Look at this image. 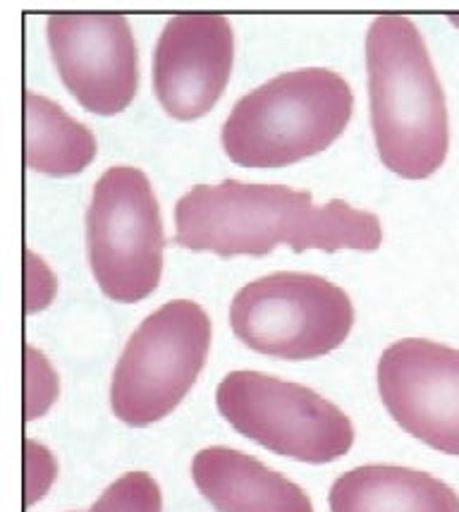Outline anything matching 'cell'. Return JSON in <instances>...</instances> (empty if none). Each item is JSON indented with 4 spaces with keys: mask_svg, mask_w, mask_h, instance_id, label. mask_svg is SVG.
Listing matches in <instances>:
<instances>
[{
    "mask_svg": "<svg viewBox=\"0 0 459 512\" xmlns=\"http://www.w3.org/2000/svg\"><path fill=\"white\" fill-rule=\"evenodd\" d=\"M87 512H163L158 481L146 472H130L108 486Z\"/></svg>",
    "mask_w": 459,
    "mask_h": 512,
    "instance_id": "obj_14",
    "label": "cell"
},
{
    "mask_svg": "<svg viewBox=\"0 0 459 512\" xmlns=\"http://www.w3.org/2000/svg\"><path fill=\"white\" fill-rule=\"evenodd\" d=\"M448 20H450L452 24H455V27H459V12H450Z\"/></svg>",
    "mask_w": 459,
    "mask_h": 512,
    "instance_id": "obj_15",
    "label": "cell"
},
{
    "mask_svg": "<svg viewBox=\"0 0 459 512\" xmlns=\"http://www.w3.org/2000/svg\"><path fill=\"white\" fill-rule=\"evenodd\" d=\"M354 111L352 87L326 67L268 79L235 103L223 123V149L244 168H285L326 151Z\"/></svg>",
    "mask_w": 459,
    "mask_h": 512,
    "instance_id": "obj_3",
    "label": "cell"
},
{
    "mask_svg": "<svg viewBox=\"0 0 459 512\" xmlns=\"http://www.w3.org/2000/svg\"><path fill=\"white\" fill-rule=\"evenodd\" d=\"M230 326L259 355L304 362L345 345L354 326V307L350 295L328 278L278 271L237 290Z\"/></svg>",
    "mask_w": 459,
    "mask_h": 512,
    "instance_id": "obj_5",
    "label": "cell"
},
{
    "mask_svg": "<svg viewBox=\"0 0 459 512\" xmlns=\"http://www.w3.org/2000/svg\"><path fill=\"white\" fill-rule=\"evenodd\" d=\"M371 127L383 166L405 180H426L450 149L445 91L419 27L381 15L366 34Z\"/></svg>",
    "mask_w": 459,
    "mask_h": 512,
    "instance_id": "obj_2",
    "label": "cell"
},
{
    "mask_svg": "<svg viewBox=\"0 0 459 512\" xmlns=\"http://www.w3.org/2000/svg\"><path fill=\"white\" fill-rule=\"evenodd\" d=\"M378 393L409 436L459 457V350L426 338H405L378 359Z\"/></svg>",
    "mask_w": 459,
    "mask_h": 512,
    "instance_id": "obj_9",
    "label": "cell"
},
{
    "mask_svg": "<svg viewBox=\"0 0 459 512\" xmlns=\"http://www.w3.org/2000/svg\"><path fill=\"white\" fill-rule=\"evenodd\" d=\"M24 158L34 173L67 178L82 173L96 158V137L46 96L24 94Z\"/></svg>",
    "mask_w": 459,
    "mask_h": 512,
    "instance_id": "obj_13",
    "label": "cell"
},
{
    "mask_svg": "<svg viewBox=\"0 0 459 512\" xmlns=\"http://www.w3.org/2000/svg\"><path fill=\"white\" fill-rule=\"evenodd\" d=\"M192 479L218 512H314L302 486L235 448L199 450Z\"/></svg>",
    "mask_w": 459,
    "mask_h": 512,
    "instance_id": "obj_11",
    "label": "cell"
},
{
    "mask_svg": "<svg viewBox=\"0 0 459 512\" xmlns=\"http://www.w3.org/2000/svg\"><path fill=\"white\" fill-rule=\"evenodd\" d=\"M211 319L192 300L165 302L127 340L110 381V407L127 426L161 422L206 367Z\"/></svg>",
    "mask_w": 459,
    "mask_h": 512,
    "instance_id": "obj_4",
    "label": "cell"
},
{
    "mask_svg": "<svg viewBox=\"0 0 459 512\" xmlns=\"http://www.w3.org/2000/svg\"><path fill=\"white\" fill-rule=\"evenodd\" d=\"M175 245L192 252L266 256L278 245L292 252H376L383 225L376 213L359 211L342 199L318 206L309 192L285 185H247L223 180L197 185L175 206Z\"/></svg>",
    "mask_w": 459,
    "mask_h": 512,
    "instance_id": "obj_1",
    "label": "cell"
},
{
    "mask_svg": "<svg viewBox=\"0 0 459 512\" xmlns=\"http://www.w3.org/2000/svg\"><path fill=\"white\" fill-rule=\"evenodd\" d=\"M96 285L113 302H142L163 276V218L144 170L113 166L96 180L87 211Z\"/></svg>",
    "mask_w": 459,
    "mask_h": 512,
    "instance_id": "obj_6",
    "label": "cell"
},
{
    "mask_svg": "<svg viewBox=\"0 0 459 512\" xmlns=\"http://www.w3.org/2000/svg\"><path fill=\"white\" fill-rule=\"evenodd\" d=\"M235 34L218 12H180L165 22L153 51V91L170 118H204L232 75Z\"/></svg>",
    "mask_w": 459,
    "mask_h": 512,
    "instance_id": "obj_10",
    "label": "cell"
},
{
    "mask_svg": "<svg viewBox=\"0 0 459 512\" xmlns=\"http://www.w3.org/2000/svg\"><path fill=\"white\" fill-rule=\"evenodd\" d=\"M330 512H459L445 481L395 465L354 467L330 486Z\"/></svg>",
    "mask_w": 459,
    "mask_h": 512,
    "instance_id": "obj_12",
    "label": "cell"
},
{
    "mask_svg": "<svg viewBox=\"0 0 459 512\" xmlns=\"http://www.w3.org/2000/svg\"><path fill=\"white\" fill-rule=\"evenodd\" d=\"M48 46L63 84L84 111L118 115L139 89V53L122 12H51Z\"/></svg>",
    "mask_w": 459,
    "mask_h": 512,
    "instance_id": "obj_8",
    "label": "cell"
},
{
    "mask_svg": "<svg viewBox=\"0 0 459 512\" xmlns=\"http://www.w3.org/2000/svg\"><path fill=\"white\" fill-rule=\"evenodd\" d=\"M218 412L237 434L275 455L326 465L354 446V426L316 390L261 371H230L216 390Z\"/></svg>",
    "mask_w": 459,
    "mask_h": 512,
    "instance_id": "obj_7",
    "label": "cell"
}]
</instances>
